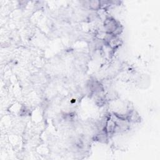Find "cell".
<instances>
[{
    "label": "cell",
    "instance_id": "2",
    "mask_svg": "<svg viewBox=\"0 0 160 160\" xmlns=\"http://www.w3.org/2000/svg\"><path fill=\"white\" fill-rule=\"evenodd\" d=\"M94 139L102 143H106L108 140V134L106 131L101 130L100 132L94 136Z\"/></svg>",
    "mask_w": 160,
    "mask_h": 160
},
{
    "label": "cell",
    "instance_id": "3",
    "mask_svg": "<svg viewBox=\"0 0 160 160\" xmlns=\"http://www.w3.org/2000/svg\"><path fill=\"white\" fill-rule=\"evenodd\" d=\"M88 6L89 8L91 10L97 11L101 8L100 1H91L88 2Z\"/></svg>",
    "mask_w": 160,
    "mask_h": 160
},
{
    "label": "cell",
    "instance_id": "1",
    "mask_svg": "<svg viewBox=\"0 0 160 160\" xmlns=\"http://www.w3.org/2000/svg\"><path fill=\"white\" fill-rule=\"evenodd\" d=\"M103 25L106 34L114 36H117L120 34L122 31V26L119 22L112 18H106Z\"/></svg>",
    "mask_w": 160,
    "mask_h": 160
}]
</instances>
